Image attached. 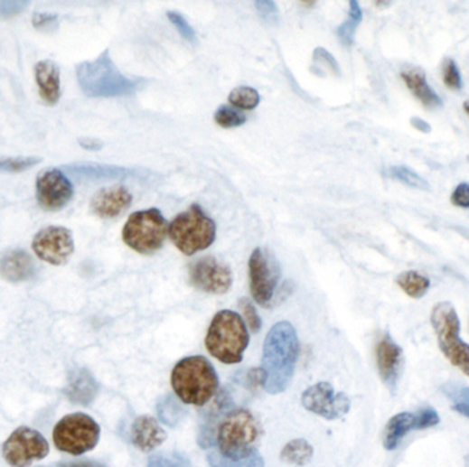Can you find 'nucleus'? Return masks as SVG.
Listing matches in <instances>:
<instances>
[{
	"instance_id": "393cba45",
	"label": "nucleus",
	"mask_w": 469,
	"mask_h": 467,
	"mask_svg": "<svg viewBox=\"0 0 469 467\" xmlns=\"http://www.w3.org/2000/svg\"><path fill=\"white\" fill-rule=\"evenodd\" d=\"M397 284L412 299H421L428 292L429 286H431L429 278L420 275L418 272H415V270H408V272L401 273L397 277Z\"/></svg>"
},
{
	"instance_id": "aec40b11",
	"label": "nucleus",
	"mask_w": 469,
	"mask_h": 467,
	"mask_svg": "<svg viewBox=\"0 0 469 467\" xmlns=\"http://www.w3.org/2000/svg\"><path fill=\"white\" fill-rule=\"evenodd\" d=\"M402 79L407 84L408 89L412 92L413 97L423 103L428 108L444 107L442 98L431 89V85L427 81L426 73L423 69L417 66H410L401 71Z\"/></svg>"
},
{
	"instance_id": "7c9ffc66",
	"label": "nucleus",
	"mask_w": 469,
	"mask_h": 467,
	"mask_svg": "<svg viewBox=\"0 0 469 467\" xmlns=\"http://www.w3.org/2000/svg\"><path fill=\"white\" fill-rule=\"evenodd\" d=\"M387 176L402 182V184L408 185V187L415 188V190L429 191L428 182L424 180L420 174L413 172L410 167L404 166V164L389 167V169H387Z\"/></svg>"
},
{
	"instance_id": "c85d7f7f",
	"label": "nucleus",
	"mask_w": 469,
	"mask_h": 467,
	"mask_svg": "<svg viewBox=\"0 0 469 467\" xmlns=\"http://www.w3.org/2000/svg\"><path fill=\"white\" fill-rule=\"evenodd\" d=\"M313 456V447L304 439L293 440L282 451V459L287 463L305 466Z\"/></svg>"
},
{
	"instance_id": "b1692460",
	"label": "nucleus",
	"mask_w": 469,
	"mask_h": 467,
	"mask_svg": "<svg viewBox=\"0 0 469 467\" xmlns=\"http://www.w3.org/2000/svg\"><path fill=\"white\" fill-rule=\"evenodd\" d=\"M69 173L77 177L92 180L129 179L139 176V170L129 167L114 166V164H81V166H69Z\"/></svg>"
},
{
	"instance_id": "cd10ccee",
	"label": "nucleus",
	"mask_w": 469,
	"mask_h": 467,
	"mask_svg": "<svg viewBox=\"0 0 469 467\" xmlns=\"http://www.w3.org/2000/svg\"><path fill=\"white\" fill-rule=\"evenodd\" d=\"M361 21V7H360L359 2L352 0V2H350L349 17H347V20L344 21V23L339 26L338 31H336V34H338L339 40H341L343 46L350 47L353 44L356 29L359 28Z\"/></svg>"
},
{
	"instance_id": "7ed1b4c3",
	"label": "nucleus",
	"mask_w": 469,
	"mask_h": 467,
	"mask_svg": "<svg viewBox=\"0 0 469 467\" xmlns=\"http://www.w3.org/2000/svg\"><path fill=\"white\" fill-rule=\"evenodd\" d=\"M77 81L89 98L126 97L137 89V82L118 70L108 50L97 60L77 66Z\"/></svg>"
},
{
	"instance_id": "20e7f679",
	"label": "nucleus",
	"mask_w": 469,
	"mask_h": 467,
	"mask_svg": "<svg viewBox=\"0 0 469 467\" xmlns=\"http://www.w3.org/2000/svg\"><path fill=\"white\" fill-rule=\"evenodd\" d=\"M249 340L250 336L243 318L238 313L222 310L214 315L209 326L206 349L220 362L235 365L242 362Z\"/></svg>"
},
{
	"instance_id": "a19ab883",
	"label": "nucleus",
	"mask_w": 469,
	"mask_h": 467,
	"mask_svg": "<svg viewBox=\"0 0 469 467\" xmlns=\"http://www.w3.org/2000/svg\"><path fill=\"white\" fill-rule=\"evenodd\" d=\"M58 15L50 13H36L33 15V26L42 32H52L57 28Z\"/></svg>"
},
{
	"instance_id": "f03ea898",
	"label": "nucleus",
	"mask_w": 469,
	"mask_h": 467,
	"mask_svg": "<svg viewBox=\"0 0 469 467\" xmlns=\"http://www.w3.org/2000/svg\"><path fill=\"white\" fill-rule=\"evenodd\" d=\"M172 387L185 405L205 406L219 389V376L205 357H187L174 366Z\"/></svg>"
},
{
	"instance_id": "f257e3e1",
	"label": "nucleus",
	"mask_w": 469,
	"mask_h": 467,
	"mask_svg": "<svg viewBox=\"0 0 469 467\" xmlns=\"http://www.w3.org/2000/svg\"><path fill=\"white\" fill-rule=\"evenodd\" d=\"M298 355L299 341L294 326L286 321L273 326L265 339L262 355L261 382L265 391L277 395L287 389Z\"/></svg>"
},
{
	"instance_id": "79ce46f5",
	"label": "nucleus",
	"mask_w": 469,
	"mask_h": 467,
	"mask_svg": "<svg viewBox=\"0 0 469 467\" xmlns=\"http://www.w3.org/2000/svg\"><path fill=\"white\" fill-rule=\"evenodd\" d=\"M450 201L455 207L460 209H469V184L468 182H461L450 196Z\"/></svg>"
},
{
	"instance_id": "bb28decb",
	"label": "nucleus",
	"mask_w": 469,
	"mask_h": 467,
	"mask_svg": "<svg viewBox=\"0 0 469 467\" xmlns=\"http://www.w3.org/2000/svg\"><path fill=\"white\" fill-rule=\"evenodd\" d=\"M156 413L158 418L163 424L168 425L174 428L177 424L183 421L185 416V410L180 405L179 400L174 395H165L156 403Z\"/></svg>"
},
{
	"instance_id": "412c9836",
	"label": "nucleus",
	"mask_w": 469,
	"mask_h": 467,
	"mask_svg": "<svg viewBox=\"0 0 469 467\" xmlns=\"http://www.w3.org/2000/svg\"><path fill=\"white\" fill-rule=\"evenodd\" d=\"M99 386L97 379L87 369H76L71 371L65 392L71 403L89 406L97 397Z\"/></svg>"
},
{
	"instance_id": "37998d69",
	"label": "nucleus",
	"mask_w": 469,
	"mask_h": 467,
	"mask_svg": "<svg viewBox=\"0 0 469 467\" xmlns=\"http://www.w3.org/2000/svg\"><path fill=\"white\" fill-rule=\"evenodd\" d=\"M79 145L84 148V150L89 151H98L103 147V143L100 140L91 139V137H81L79 139Z\"/></svg>"
},
{
	"instance_id": "1a4fd4ad",
	"label": "nucleus",
	"mask_w": 469,
	"mask_h": 467,
	"mask_svg": "<svg viewBox=\"0 0 469 467\" xmlns=\"http://www.w3.org/2000/svg\"><path fill=\"white\" fill-rule=\"evenodd\" d=\"M99 425L92 416L83 413L63 416L52 431L55 447L74 456L94 450L99 443Z\"/></svg>"
},
{
	"instance_id": "423d86ee",
	"label": "nucleus",
	"mask_w": 469,
	"mask_h": 467,
	"mask_svg": "<svg viewBox=\"0 0 469 467\" xmlns=\"http://www.w3.org/2000/svg\"><path fill=\"white\" fill-rule=\"evenodd\" d=\"M259 434L258 422L250 411H230L217 429L219 453L228 459L245 458L257 451L254 444Z\"/></svg>"
},
{
	"instance_id": "a878e982",
	"label": "nucleus",
	"mask_w": 469,
	"mask_h": 467,
	"mask_svg": "<svg viewBox=\"0 0 469 467\" xmlns=\"http://www.w3.org/2000/svg\"><path fill=\"white\" fill-rule=\"evenodd\" d=\"M441 392L452 402V408L469 419V387L461 382L447 381L441 386Z\"/></svg>"
},
{
	"instance_id": "dca6fc26",
	"label": "nucleus",
	"mask_w": 469,
	"mask_h": 467,
	"mask_svg": "<svg viewBox=\"0 0 469 467\" xmlns=\"http://www.w3.org/2000/svg\"><path fill=\"white\" fill-rule=\"evenodd\" d=\"M376 362L384 386L389 391H396L404 366V351L389 333L381 337L376 347Z\"/></svg>"
},
{
	"instance_id": "0eeeda50",
	"label": "nucleus",
	"mask_w": 469,
	"mask_h": 467,
	"mask_svg": "<svg viewBox=\"0 0 469 467\" xmlns=\"http://www.w3.org/2000/svg\"><path fill=\"white\" fill-rule=\"evenodd\" d=\"M439 349L446 360L469 377V346L460 337V318L450 302H439L431 312Z\"/></svg>"
},
{
	"instance_id": "a18cd8bd",
	"label": "nucleus",
	"mask_w": 469,
	"mask_h": 467,
	"mask_svg": "<svg viewBox=\"0 0 469 467\" xmlns=\"http://www.w3.org/2000/svg\"><path fill=\"white\" fill-rule=\"evenodd\" d=\"M61 467H105L98 462L80 461V462H68V463H61Z\"/></svg>"
},
{
	"instance_id": "72a5a7b5",
	"label": "nucleus",
	"mask_w": 469,
	"mask_h": 467,
	"mask_svg": "<svg viewBox=\"0 0 469 467\" xmlns=\"http://www.w3.org/2000/svg\"><path fill=\"white\" fill-rule=\"evenodd\" d=\"M442 79H444V84L452 91L463 89V77H461L460 69L452 58L445 60L444 66H442Z\"/></svg>"
},
{
	"instance_id": "ddd939ff",
	"label": "nucleus",
	"mask_w": 469,
	"mask_h": 467,
	"mask_svg": "<svg viewBox=\"0 0 469 467\" xmlns=\"http://www.w3.org/2000/svg\"><path fill=\"white\" fill-rule=\"evenodd\" d=\"M302 405L310 413L317 414L325 419H338L349 413L350 399L343 392L336 394L328 382H319L310 387L302 395Z\"/></svg>"
},
{
	"instance_id": "4c0bfd02",
	"label": "nucleus",
	"mask_w": 469,
	"mask_h": 467,
	"mask_svg": "<svg viewBox=\"0 0 469 467\" xmlns=\"http://www.w3.org/2000/svg\"><path fill=\"white\" fill-rule=\"evenodd\" d=\"M169 21L174 23V28L177 29L180 34L184 37L187 42H197V34H195V31L191 28L190 23H187L184 17L179 13L176 12H169L168 13Z\"/></svg>"
},
{
	"instance_id": "f3484780",
	"label": "nucleus",
	"mask_w": 469,
	"mask_h": 467,
	"mask_svg": "<svg viewBox=\"0 0 469 467\" xmlns=\"http://www.w3.org/2000/svg\"><path fill=\"white\" fill-rule=\"evenodd\" d=\"M132 193L123 185L102 188L95 193L91 201V210L95 216L103 219H116L129 209L132 204Z\"/></svg>"
},
{
	"instance_id": "49530a36",
	"label": "nucleus",
	"mask_w": 469,
	"mask_h": 467,
	"mask_svg": "<svg viewBox=\"0 0 469 467\" xmlns=\"http://www.w3.org/2000/svg\"><path fill=\"white\" fill-rule=\"evenodd\" d=\"M464 111H465L466 114L469 116V100H466V102H464L463 105Z\"/></svg>"
},
{
	"instance_id": "f8f14e48",
	"label": "nucleus",
	"mask_w": 469,
	"mask_h": 467,
	"mask_svg": "<svg viewBox=\"0 0 469 467\" xmlns=\"http://www.w3.org/2000/svg\"><path fill=\"white\" fill-rule=\"evenodd\" d=\"M73 195V184L60 169H47L37 176V203L46 211H60Z\"/></svg>"
},
{
	"instance_id": "c03bdc74",
	"label": "nucleus",
	"mask_w": 469,
	"mask_h": 467,
	"mask_svg": "<svg viewBox=\"0 0 469 467\" xmlns=\"http://www.w3.org/2000/svg\"><path fill=\"white\" fill-rule=\"evenodd\" d=\"M410 124H412V126L415 127L416 131L423 132V134H429V132L433 131L431 125H429L428 122L424 121L420 117H412V118H410Z\"/></svg>"
},
{
	"instance_id": "473e14b6",
	"label": "nucleus",
	"mask_w": 469,
	"mask_h": 467,
	"mask_svg": "<svg viewBox=\"0 0 469 467\" xmlns=\"http://www.w3.org/2000/svg\"><path fill=\"white\" fill-rule=\"evenodd\" d=\"M214 121L220 126L230 129V127H238L245 124L246 117L240 111L235 110V108L228 107V106H220L217 108L216 114H214Z\"/></svg>"
},
{
	"instance_id": "e433bc0d",
	"label": "nucleus",
	"mask_w": 469,
	"mask_h": 467,
	"mask_svg": "<svg viewBox=\"0 0 469 467\" xmlns=\"http://www.w3.org/2000/svg\"><path fill=\"white\" fill-rule=\"evenodd\" d=\"M240 310H242L243 317H245L246 325L250 328L253 333L261 331V318H259L258 313H257L256 307L251 304L249 299H242L239 302Z\"/></svg>"
},
{
	"instance_id": "a211bd4d",
	"label": "nucleus",
	"mask_w": 469,
	"mask_h": 467,
	"mask_svg": "<svg viewBox=\"0 0 469 467\" xmlns=\"http://www.w3.org/2000/svg\"><path fill=\"white\" fill-rule=\"evenodd\" d=\"M36 273V265L28 252L12 249L0 255V277L9 283L18 284L31 280Z\"/></svg>"
},
{
	"instance_id": "5701e85b",
	"label": "nucleus",
	"mask_w": 469,
	"mask_h": 467,
	"mask_svg": "<svg viewBox=\"0 0 469 467\" xmlns=\"http://www.w3.org/2000/svg\"><path fill=\"white\" fill-rule=\"evenodd\" d=\"M420 431L417 413H399L387 422L383 432V445L387 451H394L401 444L409 432Z\"/></svg>"
},
{
	"instance_id": "4468645a",
	"label": "nucleus",
	"mask_w": 469,
	"mask_h": 467,
	"mask_svg": "<svg viewBox=\"0 0 469 467\" xmlns=\"http://www.w3.org/2000/svg\"><path fill=\"white\" fill-rule=\"evenodd\" d=\"M249 273L254 301L261 306H267L279 283V269L277 264L270 262L261 248H256L249 261Z\"/></svg>"
},
{
	"instance_id": "f704fd0d",
	"label": "nucleus",
	"mask_w": 469,
	"mask_h": 467,
	"mask_svg": "<svg viewBox=\"0 0 469 467\" xmlns=\"http://www.w3.org/2000/svg\"><path fill=\"white\" fill-rule=\"evenodd\" d=\"M42 158L28 156V158H10L0 161V173H21L31 167L41 163Z\"/></svg>"
},
{
	"instance_id": "c756f323",
	"label": "nucleus",
	"mask_w": 469,
	"mask_h": 467,
	"mask_svg": "<svg viewBox=\"0 0 469 467\" xmlns=\"http://www.w3.org/2000/svg\"><path fill=\"white\" fill-rule=\"evenodd\" d=\"M208 462L211 467H264V459L258 451H254L250 455L240 459L224 458L219 451H213L208 456Z\"/></svg>"
},
{
	"instance_id": "c9c22d12",
	"label": "nucleus",
	"mask_w": 469,
	"mask_h": 467,
	"mask_svg": "<svg viewBox=\"0 0 469 467\" xmlns=\"http://www.w3.org/2000/svg\"><path fill=\"white\" fill-rule=\"evenodd\" d=\"M147 467H191V463L180 453H155L148 458Z\"/></svg>"
},
{
	"instance_id": "2eb2a0df",
	"label": "nucleus",
	"mask_w": 469,
	"mask_h": 467,
	"mask_svg": "<svg viewBox=\"0 0 469 467\" xmlns=\"http://www.w3.org/2000/svg\"><path fill=\"white\" fill-rule=\"evenodd\" d=\"M190 281L195 288L208 294H225L232 285V273L219 259L206 257L191 265Z\"/></svg>"
},
{
	"instance_id": "39448f33",
	"label": "nucleus",
	"mask_w": 469,
	"mask_h": 467,
	"mask_svg": "<svg viewBox=\"0 0 469 467\" xmlns=\"http://www.w3.org/2000/svg\"><path fill=\"white\" fill-rule=\"evenodd\" d=\"M169 238L184 255L208 249L216 240V222L197 204L182 212L169 225Z\"/></svg>"
},
{
	"instance_id": "6e6552de",
	"label": "nucleus",
	"mask_w": 469,
	"mask_h": 467,
	"mask_svg": "<svg viewBox=\"0 0 469 467\" xmlns=\"http://www.w3.org/2000/svg\"><path fill=\"white\" fill-rule=\"evenodd\" d=\"M169 224L155 207L134 212L123 228V240L129 248L142 255H151L163 248Z\"/></svg>"
},
{
	"instance_id": "58836bf2",
	"label": "nucleus",
	"mask_w": 469,
	"mask_h": 467,
	"mask_svg": "<svg viewBox=\"0 0 469 467\" xmlns=\"http://www.w3.org/2000/svg\"><path fill=\"white\" fill-rule=\"evenodd\" d=\"M256 9L265 23H277L279 20V9L272 0H258L256 2Z\"/></svg>"
},
{
	"instance_id": "6ab92c4d",
	"label": "nucleus",
	"mask_w": 469,
	"mask_h": 467,
	"mask_svg": "<svg viewBox=\"0 0 469 467\" xmlns=\"http://www.w3.org/2000/svg\"><path fill=\"white\" fill-rule=\"evenodd\" d=\"M37 89L43 102L47 105H57L61 98L60 66L52 61H41L34 66Z\"/></svg>"
},
{
	"instance_id": "9b49d317",
	"label": "nucleus",
	"mask_w": 469,
	"mask_h": 467,
	"mask_svg": "<svg viewBox=\"0 0 469 467\" xmlns=\"http://www.w3.org/2000/svg\"><path fill=\"white\" fill-rule=\"evenodd\" d=\"M32 248L37 258L54 266H61L73 255V235L68 228L47 227L36 233Z\"/></svg>"
},
{
	"instance_id": "9d476101",
	"label": "nucleus",
	"mask_w": 469,
	"mask_h": 467,
	"mask_svg": "<svg viewBox=\"0 0 469 467\" xmlns=\"http://www.w3.org/2000/svg\"><path fill=\"white\" fill-rule=\"evenodd\" d=\"M5 459L12 467H28L34 461H42L50 453V445L41 432L21 426L5 442Z\"/></svg>"
},
{
	"instance_id": "ea45409f",
	"label": "nucleus",
	"mask_w": 469,
	"mask_h": 467,
	"mask_svg": "<svg viewBox=\"0 0 469 467\" xmlns=\"http://www.w3.org/2000/svg\"><path fill=\"white\" fill-rule=\"evenodd\" d=\"M29 6L23 0H0V18H12L23 13Z\"/></svg>"
},
{
	"instance_id": "2f4dec72",
	"label": "nucleus",
	"mask_w": 469,
	"mask_h": 467,
	"mask_svg": "<svg viewBox=\"0 0 469 467\" xmlns=\"http://www.w3.org/2000/svg\"><path fill=\"white\" fill-rule=\"evenodd\" d=\"M228 100H230L233 107L242 108V110H253L259 105L261 97L251 87H238V89L230 92Z\"/></svg>"
},
{
	"instance_id": "4be33fe9",
	"label": "nucleus",
	"mask_w": 469,
	"mask_h": 467,
	"mask_svg": "<svg viewBox=\"0 0 469 467\" xmlns=\"http://www.w3.org/2000/svg\"><path fill=\"white\" fill-rule=\"evenodd\" d=\"M131 436L132 443L145 453L160 447L166 439L165 431H164L160 422L154 419L153 416H139L134 422Z\"/></svg>"
}]
</instances>
